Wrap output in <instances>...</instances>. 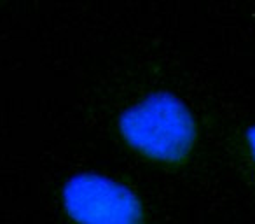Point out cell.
Wrapping results in <instances>:
<instances>
[{
  "instance_id": "6da1fadb",
  "label": "cell",
  "mask_w": 255,
  "mask_h": 224,
  "mask_svg": "<svg viewBox=\"0 0 255 224\" xmlns=\"http://www.w3.org/2000/svg\"><path fill=\"white\" fill-rule=\"evenodd\" d=\"M119 128L131 147L168 163L184 160L196 137L191 112L168 93H157L128 109L121 116Z\"/></svg>"
},
{
  "instance_id": "3957f363",
  "label": "cell",
  "mask_w": 255,
  "mask_h": 224,
  "mask_svg": "<svg viewBox=\"0 0 255 224\" xmlns=\"http://www.w3.org/2000/svg\"><path fill=\"white\" fill-rule=\"evenodd\" d=\"M247 139H248V146H250V151H252V156H254V160H255V125L248 130Z\"/></svg>"
},
{
  "instance_id": "7a4b0ae2",
  "label": "cell",
  "mask_w": 255,
  "mask_h": 224,
  "mask_svg": "<svg viewBox=\"0 0 255 224\" xmlns=\"http://www.w3.org/2000/svg\"><path fill=\"white\" fill-rule=\"evenodd\" d=\"M63 202L79 224H143L140 200L126 186L102 175L72 177L65 184Z\"/></svg>"
}]
</instances>
